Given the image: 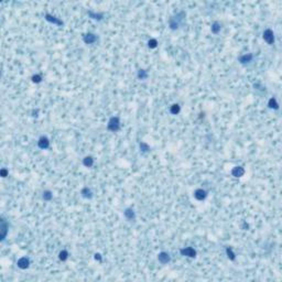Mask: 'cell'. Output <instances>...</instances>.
Returning a JSON list of instances; mask_svg holds the SVG:
<instances>
[{
	"label": "cell",
	"instance_id": "6da1fadb",
	"mask_svg": "<svg viewBox=\"0 0 282 282\" xmlns=\"http://www.w3.org/2000/svg\"><path fill=\"white\" fill-rule=\"evenodd\" d=\"M184 18H185V12L184 11L178 12L175 16L171 17L169 20V28L171 30H173V31L174 30H178L180 28V25H181L182 21L184 20Z\"/></svg>",
	"mask_w": 282,
	"mask_h": 282
},
{
	"label": "cell",
	"instance_id": "7a4b0ae2",
	"mask_svg": "<svg viewBox=\"0 0 282 282\" xmlns=\"http://www.w3.org/2000/svg\"><path fill=\"white\" fill-rule=\"evenodd\" d=\"M121 128L120 119L117 116H113L109 118L108 123H107V129L111 132H118Z\"/></svg>",
	"mask_w": 282,
	"mask_h": 282
},
{
	"label": "cell",
	"instance_id": "3957f363",
	"mask_svg": "<svg viewBox=\"0 0 282 282\" xmlns=\"http://www.w3.org/2000/svg\"><path fill=\"white\" fill-rule=\"evenodd\" d=\"M263 40H265L266 42H267L269 45H272V44H275V32L272 31L271 29H266L265 31H263Z\"/></svg>",
	"mask_w": 282,
	"mask_h": 282
},
{
	"label": "cell",
	"instance_id": "277c9868",
	"mask_svg": "<svg viewBox=\"0 0 282 282\" xmlns=\"http://www.w3.org/2000/svg\"><path fill=\"white\" fill-rule=\"evenodd\" d=\"M180 253L184 257H188V258H195L197 252L193 247H185V248L180 249Z\"/></svg>",
	"mask_w": 282,
	"mask_h": 282
},
{
	"label": "cell",
	"instance_id": "5b68a950",
	"mask_svg": "<svg viewBox=\"0 0 282 282\" xmlns=\"http://www.w3.org/2000/svg\"><path fill=\"white\" fill-rule=\"evenodd\" d=\"M97 41H98V36H97L95 33L88 32V33L83 35V42H84L85 44H94V43H96Z\"/></svg>",
	"mask_w": 282,
	"mask_h": 282
},
{
	"label": "cell",
	"instance_id": "8992f818",
	"mask_svg": "<svg viewBox=\"0 0 282 282\" xmlns=\"http://www.w3.org/2000/svg\"><path fill=\"white\" fill-rule=\"evenodd\" d=\"M50 146H51V142H50V139H49L48 137L42 136V137L39 138V140H38V147H39L40 149L46 150L50 148Z\"/></svg>",
	"mask_w": 282,
	"mask_h": 282
},
{
	"label": "cell",
	"instance_id": "52a82bcc",
	"mask_svg": "<svg viewBox=\"0 0 282 282\" xmlns=\"http://www.w3.org/2000/svg\"><path fill=\"white\" fill-rule=\"evenodd\" d=\"M158 261L161 265H166V263H169L171 261V256H170L169 252H166V251H161L158 255Z\"/></svg>",
	"mask_w": 282,
	"mask_h": 282
},
{
	"label": "cell",
	"instance_id": "ba28073f",
	"mask_svg": "<svg viewBox=\"0 0 282 282\" xmlns=\"http://www.w3.org/2000/svg\"><path fill=\"white\" fill-rule=\"evenodd\" d=\"M44 19H45L48 22H50V23H53V24H55V25H58V27H63V25H64V22H63L62 20L54 17V16L50 15V13H45Z\"/></svg>",
	"mask_w": 282,
	"mask_h": 282
},
{
	"label": "cell",
	"instance_id": "9c48e42d",
	"mask_svg": "<svg viewBox=\"0 0 282 282\" xmlns=\"http://www.w3.org/2000/svg\"><path fill=\"white\" fill-rule=\"evenodd\" d=\"M30 265H31V261H30V259L28 258V257H21V258H19V260L17 261L18 268H20L21 270L28 269V268L30 267Z\"/></svg>",
	"mask_w": 282,
	"mask_h": 282
},
{
	"label": "cell",
	"instance_id": "30bf717a",
	"mask_svg": "<svg viewBox=\"0 0 282 282\" xmlns=\"http://www.w3.org/2000/svg\"><path fill=\"white\" fill-rule=\"evenodd\" d=\"M123 216L128 222H135L136 220V212L132 207H127L123 210Z\"/></svg>",
	"mask_w": 282,
	"mask_h": 282
},
{
	"label": "cell",
	"instance_id": "8fae6325",
	"mask_svg": "<svg viewBox=\"0 0 282 282\" xmlns=\"http://www.w3.org/2000/svg\"><path fill=\"white\" fill-rule=\"evenodd\" d=\"M194 198L197 201H200V202H202V201H204L205 198L207 197V191L203 190V188H196L195 191H194Z\"/></svg>",
	"mask_w": 282,
	"mask_h": 282
},
{
	"label": "cell",
	"instance_id": "7c38bea8",
	"mask_svg": "<svg viewBox=\"0 0 282 282\" xmlns=\"http://www.w3.org/2000/svg\"><path fill=\"white\" fill-rule=\"evenodd\" d=\"M253 60V54L251 53H246V54H243V55L239 56L238 61L240 64H243V65H246V64H249V63H251Z\"/></svg>",
	"mask_w": 282,
	"mask_h": 282
},
{
	"label": "cell",
	"instance_id": "4fadbf2b",
	"mask_svg": "<svg viewBox=\"0 0 282 282\" xmlns=\"http://www.w3.org/2000/svg\"><path fill=\"white\" fill-rule=\"evenodd\" d=\"M0 223H1V241H3L6 239V237H7L8 228H9V226H8V223L6 222V220L3 218V217H1Z\"/></svg>",
	"mask_w": 282,
	"mask_h": 282
},
{
	"label": "cell",
	"instance_id": "5bb4252c",
	"mask_svg": "<svg viewBox=\"0 0 282 282\" xmlns=\"http://www.w3.org/2000/svg\"><path fill=\"white\" fill-rule=\"evenodd\" d=\"M81 196L83 198H85V200H92L93 196H94V193H93V191L90 188L85 186V187H83L81 190Z\"/></svg>",
	"mask_w": 282,
	"mask_h": 282
},
{
	"label": "cell",
	"instance_id": "9a60e30c",
	"mask_svg": "<svg viewBox=\"0 0 282 282\" xmlns=\"http://www.w3.org/2000/svg\"><path fill=\"white\" fill-rule=\"evenodd\" d=\"M245 169L243 166H234L232 169V175L234 178H241V176L245 175Z\"/></svg>",
	"mask_w": 282,
	"mask_h": 282
},
{
	"label": "cell",
	"instance_id": "2e32d148",
	"mask_svg": "<svg viewBox=\"0 0 282 282\" xmlns=\"http://www.w3.org/2000/svg\"><path fill=\"white\" fill-rule=\"evenodd\" d=\"M95 163V159L92 155H86V157L83 159V165L86 166V168H93Z\"/></svg>",
	"mask_w": 282,
	"mask_h": 282
},
{
	"label": "cell",
	"instance_id": "e0dca14e",
	"mask_svg": "<svg viewBox=\"0 0 282 282\" xmlns=\"http://www.w3.org/2000/svg\"><path fill=\"white\" fill-rule=\"evenodd\" d=\"M268 107L270 109H275V110H278V109H279V103H278L275 97H271V98L268 100Z\"/></svg>",
	"mask_w": 282,
	"mask_h": 282
},
{
	"label": "cell",
	"instance_id": "ac0fdd59",
	"mask_svg": "<svg viewBox=\"0 0 282 282\" xmlns=\"http://www.w3.org/2000/svg\"><path fill=\"white\" fill-rule=\"evenodd\" d=\"M87 15H88V17L90 18V19L97 20V21H101V20L104 19V15H103V13H97V12H94V11H88L87 12Z\"/></svg>",
	"mask_w": 282,
	"mask_h": 282
},
{
	"label": "cell",
	"instance_id": "d6986e66",
	"mask_svg": "<svg viewBox=\"0 0 282 282\" xmlns=\"http://www.w3.org/2000/svg\"><path fill=\"white\" fill-rule=\"evenodd\" d=\"M137 77L139 78L140 81H146L148 77H149V73H148V71L145 70V68H140L137 73Z\"/></svg>",
	"mask_w": 282,
	"mask_h": 282
},
{
	"label": "cell",
	"instance_id": "ffe728a7",
	"mask_svg": "<svg viewBox=\"0 0 282 282\" xmlns=\"http://www.w3.org/2000/svg\"><path fill=\"white\" fill-rule=\"evenodd\" d=\"M139 148H140V152H141V153H143V155H146V153H149L150 150H151L150 146L148 145L147 142H145V141H141V142H139Z\"/></svg>",
	"mask_w": 282,
	"mask_h": 282
},
{
	"label": "cell",
	"instance_id": "44dd1931",
	"mask_svg": "<svg viewBox=\"0 0 282 282\" xmlns=\"http://www.w3.org/2000/svg\"><path fill=\"white\" fill-rule=\"evenodd\" d=\"M220 30H222V24H220L218 21L213 22V23H212V27H210V31H212V33L218 34V33L220 32Z\"/></svg>",
	"mask_w": 282,
	"mask_h": 282
},
{
	"label": "cell",
	"instance_id": "7402d4cb",
	"mask_svg": "<svg viewBox=\"0 0 282 282\" xmlns=\"http://www.w3.org/2000/svg\"><path fill=\"white\" fill-rule=\"evenodd\" d=\"M225 252H226L227 258H228L229 260L234 261L235 259H236V253H235V251L233 250L232 247H226V249H225Z\"/></svg>",
	"mask_w": 282,
	"mask_h": 282
},
{
	"label": "cell",
	"instance_id": "603a6c76",
	"mask_svg": "<svg viewBox=\"0 0 282 282\" xmlns=\"http://www.w3.org/2000/svg\"><path fill=\"white\" fill-rule=\"evenodd\" d=\"M42 198H43L45 202H50V201H52V198H53V193H52L50 190L44 191L43 193H42Z\"/></svg>",
	"mask_w": 282,
	"mask_h": 282
},
{
	"label": "cell",
	"instance_id": "cb8c5ba5",
	"mask_svg": "<svg viewBox=\"0 0 282 282\" xmlns=\"http://www.w3.org/2000/svg\"><path fill=\"white\" fill-rule=\"evenodd\" d=\"M180 111H181V107H180L178 104H173L170 106V113H171L172 115H178Z\"/></svg>",
	"mask_w": 282,
	"mask_h": 282
},
{
	"label": "cell",
	"instance_id": "d4e9b609",
	"mask_svg": "<svg viewBox=\"0 0 282 282\" xmlns=\"http://www.w3.org/2000/svg\"><path fill=\"white\" fill-rule=\"evenodd\" d=\"M68 256H70L68 251L65 250V249H63V250H61L60 253H58V259H60L61 261H66L68 259Z\"/></svg>",
	"mask_w": 282,
	"mask_h": 282
},
{
	"label": "cell",
	"instance_id": "484cf974",
	"mask_svg": "<svg viewBox=\"0 0 282 282\" xmlns=\"http://www.w3.org/2000/svg\"><path fill=\"white\" fill-rule=\"evenodd\" d=\"M158 44H159V42H158V40L155 39V38H151V39L148 41V46H149L150 49H157Z\"/></svg>",
	"mask_w": 282,
	"mask_h": 282
},
{
	"label": "cell",
	"instance_id": "4316f807",
	"mask_svg": "<svg viewBox=\"0 0 282 282\" xmlns=\"http://www.w3.org/2000/svg\"><path fill=\"white\" fill-rule=\"evenodd\" d=\"M31 80H32V82L35 83V84H40V83L42 82V80H43V77H42L41 74H34L31 77Z\"/></svg>",
	"mask_w": 282,
	"mask_h": 282
},
{
	"label": "cell",
	"instance_id": "83f0119b",
	"mask_svg": "<svg viewBox=\"0 0 282 282\" xmlns=\"http://www.w3.org/2000/svg\"><path fill=\"white\" fill-rule=\"evenodd\" d=\"M253 87H255V89H257V90H262V92L263 90H266V87L259 82L255 83V84H253Z\"/></svg>",
	"mask_w": 282,
	"mask_h": 282
},
{
	"label": "cell",
	"instance_id": "f1b7e54d",
	"mask_svg": "<svg viewBox=\"0 0 282 282\" xmlns=\"http://www.w3.org/2000/svg\"><path fill=\"white\" fill-rule=\"evenodd\" d=\"M8 175H9V171H8L6 168H2V169L0 170V176H1V178H7Z\"/></svg>",
	"mask_w": 282,
	"mask_h": 282
},
{
	"label": "cell",
	"instance_id": "f546056e",
	"mask_svg": "<svg viewBox=\"0 0 282 282\" xmlns=\"http://www.w3.org/2000/svg\"><path fill=\"white\" fill-rule=\"evenodd\" d=\"M94 259L96 261H99V262H101V261H103V257H101V255L99 252L95 253V255H94Z\"/></svg>",
	"mask_w": 282,
	"mask_h": 282
},
{
	"label": "cell",
	"instance_id": "4dcf8cb0",
	"mask_svg": "<svg viewBox=\"0 0 282 282\" xmlns=\"http://www.w3.org/2000/svg\"><path fill=\"white\" fill-rule=\"evenodd\" d=\"M38 113H39V109H33L32 110V117H38L39 116Z\"/></svg>",
	"mask_w": 282,
	"mask_h": 282
}]
</instances>
